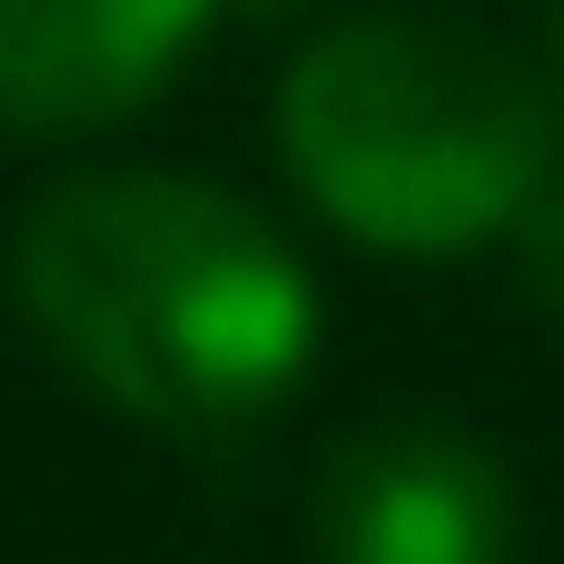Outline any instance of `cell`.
Instances as JSON below:
<instances>
[{"label":"cell","mask_w":564,"mask_h":564,"mask_svg":"<svg viewBox=\"0 0 564 564\" xmlns=\"http://www.w3.org/2000/svg\"><path fill=\"white\" fill-rule=\"evenodd\" d=\"M228 0H0V132L132 120Z\"/></svg>","instance_id":"cell-4"},{"label":"cell","mask_w":564,"mask_h":564,"mask_svg":"<svg viewBox=\"0 0 564 564\" xmlns=\"http://www.w3.org/2000/svg\"><path fill=\"white\" fill-rule=\"evenodd\" d=\"M276 156L301 205L360 252H468L553 181V85L456 12H348L276 85Z\"/></svg>","instance_id":"cell-2"},{"label":"cell","mask_w":564,"mask_h":564,"mask_svg":"<svg viewBox=\"0 0 564 564\" xmlns=\"http://www.w3.org/2000/svg\"><path fill=\"white\" fill-rule=\"evenodd\" d=\"M325 564H517V480L456 421L348 433L313 505Z\"/></svg>","instance_id":"cell-3"},{"label":"cell","mask_w":564,"mask_h":564,"mask_svg":"<svg viewBox=\"0 0 564 564\" xmlns=\"http://www.w3.org/2000/svg\"><path fill=\"white\" fill-rule=\"evenodd\" d=\"M505 240H517V264H529V313L564 325V156H553V181L529 193V217L505 228Z\"/></svg>","instance_id":"cell-5"},{"label":"cell","mask_w":564,"mask_h":564,"mask_svg":"<svg viewBox=\"0 0 564 564\" xmlns=\"http://www.w3.org/2000/svg\"><path fill=\"white\" fill-rule=\"evenodd\" d=\"M12 301L36 348L144 433L264 421L325 337L313 264L193 169H85L12 228Z\"/></svg>","instance_id":"cell-1"}]
</instances>
